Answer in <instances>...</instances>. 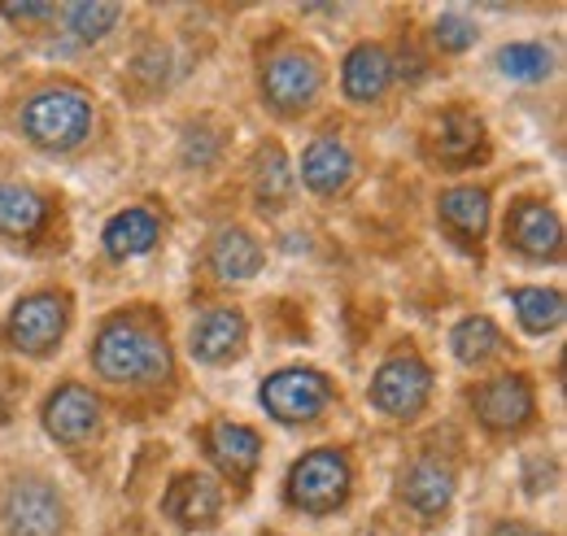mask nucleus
I'll list each match as a JSON object with an SVG mask.
<instances>
[{"label":"nucleus","instance_id":"1","mask_svg":"<svg viewBox=\"0 0 567 536\" xmlns=\"http://www.w3.org/2000/svg\"><path fill=\"white\" fill-rule=\"evenodd\" d=\"M92 362L114 384H148V380H162L171 371V353H166L162 336L141 328V323H127V319L110 323L96 336Z\"/></svg>","mask_w":567,"mask_h":536},{"label":"nucleus","instance_id":"2","mask_svg":"<svg viewBox=\"0 0 567 536\" xmlns=\"http://www.w3.org/2000/svg\"><path fill=\"white\" fill-rule=\"evenodd\" d=\"M87 127H92V101L79 87H49L22 105V135L40 148L66 153L83 144Z\"/></svg>","mask_w":567,"mask_h":536},{"label":"nucleus","instance_id":"3","mask_svg":"<svg viewBox=\"0 0 567 536\" xmlns=\"http://www.w3.org/2000/svg\"><path fill=\"white\" fill-rule=\"evenodd\" d=\"M350 463L341 450H315L288 471V502L310 515H332L350 497Z\"/></svg>","mask_w":567,"mask_h":536},{"label":"nucleus","instance_id":"4","mask_svg":"<svg viewBox=\"0 0 567 536\" xmlns=\"http://www.w3.org/2000/svg\"><path fill=\"white\" fill-rule=\"evenodd\" d=\"M427 393H432V371L415 353H398L375 371L371 384V402L380 405L393 419H411L415 410H424Z\"/></svg>","mask_w":567,"mask_h":536},{"label":"nucleus","instance_id":"5","mask_svg":"<svg viewBox=\"0 0 567 536\" xmlns=\"http://www.w3.org/2000/svg\"><path fill=\"white\" fill-rule=\"evenodd\" d=\"M328 398H332V384L319 371H301V367L280 371V375H271L262 384V405L280 423H306V419H315L328 405Z\"/></svg>","mask_w":567,"mask_h":536},{"label":"nucleus","instance_id":"6","mask_svg":"<svg viewBox=\"0 0 567 536\" xmlns=\"http://www.w3.org/2000/svg\"><path fill=\"white\" fill-rule=\"evenodd\" d=\"M66 332V301L53 292L22 297L9 315V344L18 353H49Z\"/></svg>","mask_w":567,"mask_h":536},{"label":"nucleus","instance_id":"7","mask_svg":"<svg viewBox=\"0 0 567 536\" xmlns=\"http://www.w3.org/2000/svg\"><path fill=\"white\" fill-rule=\"evenodd\" d=\"M4 528L13 536H58L62 528V497L44 480H18L4 493Z\"/></svg>","mask_w":567,"mask_h":536},{"label":"nucleus","instance_id":"8","mask_svg":"<svg viewBox=\"0 0 567 536\" xmlns=\"http://www.w3.org/2000/svg\"><path fill=\"white\" fill-rule=\"evenodd\" d=\"M319 87H323V70L315 66V58H306V53H284L262 74V92L280 114L306 110L319 96Z\"/></svg>","mask_w":567,"mask_h":536},{"label":"nucleus","instance_id":"9","mask_svg":"<svg viewBox=\"0 0 567 536\" xmlns=\"http://www.w3.org/2000/svg\"><path fill=\"white\" fill-rule=\"evenodd\" d=\"M96 423H101V402L83 384H66L44 402V427L62 445H83L96 432Z\"/></svg>","mask_w":567,"mask_h":536},{"label":"nucleus","instance_id":"10","mask_svg":"<svg viewBox=\"0 0 567 536\" xmlns=\"http://www.w3.org/2000/svg\"><path fill=\"white\" fill-rule=\"evenodd\" d=\"M506 240L519 254H528V258H559V249H564V223H559V214L550 205L524 202L515 205L511 218H506Z\"/></svg>","mask_w":567,"mask_h":536},{"label":"nucleus","instance_id":"11","mask_svg":"<svg viewBox=\"0 0 567 536\" xmlns=\"http://www.w3.org/2000/svg\"><path fill=\"white\" fill-rule=\"evenodd\" d=\"M476 414L494 432H515L533 419V389L524 375H497L476 393Z\"/></svg>","mask_w":567,"mask_h":536},{"label":"nucleus","instance_id":"12","mask_svg":"<svg viewBox=\"0 0 567 536\" xmlns=\"http://www.w3.org/2000/svg\"><path fill=\"white\" fill-rule=\"evenodd\" d=\"M301 179L310 193L319 197H337L350 179H354V153L346 148V140L337 135H319L306 153H301Z\"/></svg>","mask_w":567,"mask_h":536},{"label":"nucleus","instance_id":"13","mask_svg":"<svg viewBox=\"0 0 567 536\" xmlns=\"http://www.w3.org/2000/svg\"><path fill=\"white\" fill-rule=\"evenodd\" d=\"M218 506H223V493L210 475H179L162 497V511L179 528H206L218 519Z\"/></svg>","mask_w":567,"mask_h":536},{"label":"nucleus","instance_id":"14","mask_svg":"<svg viewBox=\"0 0 567 536\" xmlns=\"http://www.w3.org/2000/svg\"><path fill=\"white\" fill-rule=\"evenodd\" d=\"M206 445H210V458L214 467L223 471V475H231V480H245L249 471L258 467V458H262V441H258V432L254 427H245V423H214L210 436H206Z\"/></svg>","mask_w":567,"mask_h":536},{"label":"nucleus","instance_id":"15","mask_svg":"<svg viewBox=\"0 0 567 536\" xmlns=\"http://www.w3.org/2000/svg\"><path fill=\"white\" fill-rule=\"evenodd\" d=\"M341 79H346V96H350V101L371 105V101L384 96V87H389V79H393V62H389V53H384L380 44H358L354 53L346 58Z\"/></svg>","mask_w":567,"mask_h":536},{"label":"nucleus","instance_id":"16","mask_svg":"<svg viewBox=\"0 0 567 536\" xmlns=\"http://www.w3.org/2000/svg\"><path fill=\"white\" fill-rule=\"evenodd\" d=\"M240 344H245V319L236 310H210V315H202L193 323V336H188V349H193L197 362H223Z\"/></svg>","mask_w":567,"mask_h":536},{"label":"nucleus","instance_id":"17","mask_svg":"<svg viewBox=\"0 0 567 536\" xmlns=\"http://www.w3.org/2000/svg\"><path fill=\"white\" fill-rule=\"evenodd\" d=\"M427 144H432V153H436L445 166H467V162H476L481 148H485V127H481L472 114L450 110V114L432 127Z\"/></svg>","mask_w":567,"mask_h":536},{"label":"nucleus","instance_id":"18","mask_svg":"<svg viewBox=\"0 0 567 536\" xmlns=\"http://www.w3.org/2000/svg\"><path fill=\"white\" fill-rule=\"evenodd\" d=\"M402 497L420 515H441L450 506V497H454V471L445 463H436V458H420L402 475Z\"/></svg>","mask_w":567,"mask_h":536},{"label":"nucleus","instance_id":"19","mask_svg":"<svg viewBox=\"0 0 567 536\" xmlns=\"http://www.w3.org/2000/svg\"><path fill=\"white\" fill-rule=\"evenodd\" d=\"M210 267L227 284L231 279H249V275L262 270V249H258V240L249 231L227 227V231H218V240L210 245Z\"/></svg>","mask_w":567,"mask_h":536},{"label":"nucleus","instance_id":"20","mask_svg":"<svg viewBox=\"0 0 567 536\" xmlns=\"http://www.w3.org/2000/svg\"><path fill=\"white\" fill-rule=\"evenodd\" d=\"M105 254L110 258H141L157 245V218L144 209H123L105 223Z\"/></svg>","mask_w":567,"mask_h":536},{"label":"nucleus","instance_id":"21","mask_svg":"<svg viewBox=\"0 0 567 536\" xmlns=\"http://www.w3.org/2000/svg\"><path fill=\"white\" fill-rule=\"evenodd\" d=\"M441 223L463 236V240H481L489 227V193L481 188H450L441 197Z\"/></svg>","mask_w":567,"mask_h":536},{"label":"nucleus","instance_id":"22","mask_svg":"<svg viewBox=\"0 0 567 536\" xmlns=\"http://www.w3.org/2000/svg\"><path fill=\"white\" fill-rule=\"evenodd\" d=\"M254 197L262 209H284L292 197V171L280 144H267L258 153V171H254Z\"/></svg>","mask_w":567,"mask_h":536},{"label":"nucleus","instance_id":"23","mask_svg":"<svg viewBox=\"0 0 567 536\" xmlns=\"http://www.w3.org/2000/svg\"><path fill=\"white\" fill-rule=\"evenodd\" d=\"M511 306L524 323V332L546 336L564 323V297L559 292H546V288H515L511 292Z\"/></svg>","mask_w":567,"mask_h":536},{"label":"nucleus","instance_id":"24","mask_svg":"<svg viewBox=\"0 0 567 536\" xmlns=\"http://www.w3.org/2000/svg\"><path fill=\"white\" fill-rule=\"evenodd\" d=\"M450 349H454V358H458V362L481 367L485 358H494L497 349H502V332L494 328V319L472 315V319H463V323L450 332Z\"/></svg>","mask_w":567,"mask_h":536},{"label":"nucleus","instance_id":"25","mask_svg":"<svg viewBox=\"0 0 567 536\" xmlns=\"http://www.w3.org/2000/svg\"><path fill=\"white\" fill-rule=\"evenodd\" d=\"M44 223V202L22 184H0V231L4 236H31Z\"/></svg>","mask_w":567,"mask_h":536},{"label":"nucleus","instance_id":"26","mask_svg":"<svg viewBox=\"0 0 567 536\" xmlns=\"http://www.w3.org/2000/svg\"><path fill=\"white\" fill-rule=\"evenodd\" d=\"M497 70L506 79H519V83H542L555 70V53L542 44H506L497 53Z\"/></svg>","mask_w":567,"mask_h":536},{"label":"nucleus","instance_id":"27","mask_svg":"<svg viewBox=\"0 0 567 536\" xmlns=\"http://www.w3.org/2000/svg\"><path fill=\"white\" fill-rule=\"evenodd\" d=\"M118 18H123V4H101V0H92V4H71V13H66L71 31L83 40V44L105 40V35L114 31Z\"/></svg>","mask_w":567,"mask_h":536},{"label":"nucleus","instance_id":"28","mask_svg":"<svg viewBox=\"0 0 567 536\" xmlns=\"http://www.w3.org/2000/svg\"><path fill=\"white\" fill-rule=\"evenodd\" d=\"M432 40H436L445 53H463V49H472V44H476V22H472V18H463V13H441V18H436Z\"/></svg>","mask_w":567,"mask_h":536},{"label":"nucleus","instance_id":"29","mask_svg":"<svg viewBox=\"0 0 567 536\" xmlns=\"http://www.w3.org/2000/svg\"><path fill=\"white\" fill-rule=\"evenodd\" d=\"M0 13H4L9 22H44V18H53L58 9H53V4H0Z\"/></svg>","mask_w":567,"mask_h":536},{"label":"nucleus","instance_id":"30","mask_svg":"<svg viewBox=\"0 0 567 536\" xmlns=\"http://www.w3.org/2000/svg\"><path fill=\"white\" fill-rule=\"evenodd\" d=\"M494 536H542V533H533L524 524H502V528H494Z\"/></svg>","mask_w":567,"mask_h":536}]
</instances>
